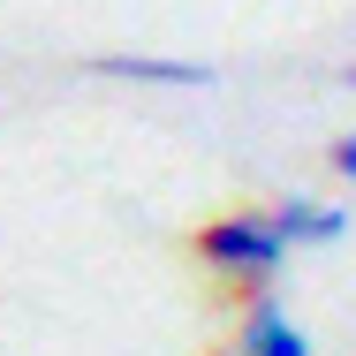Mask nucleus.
<instances>
[{
  "mask_svg": "<svg viewBox=\"0 0 356 356\" xmlns=\"http://www.w3.org/2000/svg\"><path fill=\"white\" fill-rule=\"evenodd\" d=\"M326 159H334V175H349V182H356V137H334Z\"/></svg>",
  "mask_w": 356,
  "mask_h": 356,
  "instance_id": "nucleus-5",
  "label": "nucleus"
},
{
  "mask_svg": "<svg viewBox=\"0 0 356 356\" xmlns=\"http://www.w3.org/2000/svg\"><path fill=\"white\" fill-rule=\"evenodd\" d=\"M91 76H106V83H152V91H213L220 83L213 61H175V54H99Z\"/></svg>",
  "mask_w": 356,
  "mask_h": 356,
  "instance_id": "nucleus-2",
  "label": "nucleus"
},
{
  "mask_svg": "<svg viewBox=\"0 0 356 356\" xmlns=\"http://www.w3.org/2000/svg\"><path fill=\"white\" fill-rule=\"evenodd\" d=\"M197 258L213 266L220 281H235V288H273V273L288 266V235H281V220L273 213H227L213 220V227H197Z\"/></svg>",
  "mask_w": 356,
  "mask_h": 356,
  "instance_id": "nucleus-1",
  "label": "nucleus"
},
{
  "mask_svg": "<svg viewBox=\"0 0 356 356\" xmlns=\"http://www.w3.org/2000/svg\"><path fill=\"white\" fill-rule=\"evenodd\" d=\"M235 356H318L311 349V334L288 318V303L273 288H258V296H243V334H235Z\"/></svg>",
  "mask_w": 356,
  "mask_h": 356,
  "instance_id": "nucleus-3",
  "label": "nucleus"
},
{
  "mask_svg": "<svg viewBox=\"0 0 356 356\" xmlns=\"http://www.w3.org/2000/svg\"><path fill=\"white\" fill-rule=\"evenodd\" d=\"M273 220H281L288 250H318V243H341L349 235V213L341 205H318V197H281Z\"/></svg>",
  "mask_w": 356,
  "mask_h": 356,
  "instance_id": "nucleus-4",
  "label": "nucleus"
},
{
  "mask_svg": "<svg viewBox=\"0 0 356 356\" xmlns=\"http://www.w3.org/2000/svg\"><path fill=\"white\" fill-rule=\"evenodd\" d=\"M341 83H349V91H356V61H349V69H341Z\"/></svg>",
  "mask_w": 356,
  "mask_h": 356,
  "instance_id": "nucleus-6",
  "label": "nucleus"
}]
</instances>
